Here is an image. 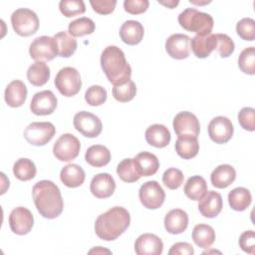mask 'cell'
Here are the masks:
<instances>
[{
  "label": "cell",
  "mask_w": 255,
  "mask_h": 255,
  "mask_svg": "<svg viewBox=\"0 0 255 255\" xmlns=\"http://www.w3.org/2000/svg\"><path fill=\"white\" fill-rule=\"evenodd\" d=\"M57 108V98L50 90L36 93L31 101L30 110L36 116H48Z\"/></svg>",
  "instance_id": "cell-15"
},
{
  "label": "cell",
  "mask_w": 255,
  "mask_h": 255,
  "mask_svg": "<svg viewBox=\"0 0 255 255\" xmlns=\"http://www.w3.org/2000/svg\"><path fill=\"white\" fill-rule=\"evenodd\" d=\"M236 32L241 39L253 41L255 39V21L248 17L241 19L236 24Z\"/></svg>",
  "instance_id": "cell-43"
},
{
  "label": "cell",
  "mask_w": 255,
  "mask_h": 255,
  "mask_svg": "<svg viewBox=\"0 0 255 255\" xmlns=\"http://www.w3.org/2000/svg\"><path fill=\"white\" fill-rule=\"evenodd\" d=\"M239 246L249 254H253L255 250V233L253 230L244 231L239 237Z\"/></svg>",
  "instance_id": "cell-48"
},
{
  "label": "cell",
  "mask_w": 255,
  "mask_h": 255,
  "mask_svg": "<svg viewBox=\"0 0 255 255\" xmlns=\"http://www.w3.org/2000/svg\"><path fill=\"white\" fill-rule=\"evenodd\" d=\"M11 24L14 31L22 37L31 36L39 29L37 14L28 8L16 9L11 15Z\"/></svg>",
  "instance_id": "cell-5"
},
{
  "label": "cell",
  "mask_w": 255,
  "mask_h": 255,
  "mask_svg": "<svg viewBox=\"0 0 255 255\" xmlns=\"http://www.w3.org/2000/svg\"><path fill=\"white\" fill-rule=\"evenodd\" d=\"M73 124L75 128L86 137H97L103 128L101 120L94 114L82 111L74 116Z\"/></svg>",
  "instance_id": "cell-11"
},
{
  "label": "cell",
  "mask_w": 255,
  "mask_h": 255,
  "mask_svg": "<svg viewBox=\"0 0 255 255\" xmlns=\"http://www.w3.org/2000/svg\"><path fill=\"white\" fill-rule=\"evenodd\" d=\"M197 207L202 216L207 218H214L222 210V197L220 193L214 190H209L199 200Z\"/></svg>",
  "instance_id": "cell-19"
},
{
  "label": "cell",
  "mask_w": 255,
  "mask_h": 255,
  "mask_svg": "<svg viewBox=\"0 0 255 255\" xmlns=\"http://www.w3.org/2000/svg\"><path fill=\"white\" fill-rule=\"evenodd\" d=\"M148 5L149 2L147 0H125L124 2L125 11L132 15H138L145 12Z\"/></svg>",
  "instance_id": "cell-47"
},
{
  "label": "cell",
  "mask_w": 255,
  "mask_h": 255,
  "mask_svg": "<svg viewBox=\"0 0 255 255\" xmlns=\"http://www.w3.org/2000/svg\"><path fill=\"white\" fill-rule=\"evenodd\" d=\"M172 126L177 136L192 135L197 137L200 131V124L196 116L187 111L178 113L173 119Z\"/></svg>",
  "instance_id": "cell-14"
},
{
  "label": "cell",
  "mask_w": 255,
  "mask_h": 255,
  "mask_svg": "<svg viewBox=\"0 0 255 255\" xmlns=\"http://www.w3.org/2000/svg\"><path fill=\"white\" fill-rule=\"evenodd\" d=\"M216 37V50L221 58L229 57L235 49L233 40L226 34H215Z\"/></svg>",
  "instance_id": "cell-44"
},
{
  "label": "cell",
  "mask_w": 255,
  "mask_h": 255,
  "mask_svg": "<svg viewBox=\"0 0 255 255\" xmlns=\"http://www.w3.org/2000/svg\"><path fill=\"white\" fill-rule=\"evenodd\" d=\"M29 54L36 62L52 61L58 55L57 42L54 37H37L29 47Z\"/></svg>",
  "instance_id": "cell-8"
},
{
  "label": "cell",
  "mask_w": 255,
  "mask_h": 255,
  "mask_svg": "<svg viewBox=\"0 0 255 255\" xmlns=\"http://www.w3.org/2000/svg\"><path fill=\"white\" fill-rule=\"evenodd\" d=\"M80 149V140L72 133H64L54 143L53 153L61 161H72L79 155Z\"/></svg>",
  "instance_id": "cell-9"
},
{
  "label": "cell",
  "mask_w": 255,
  "mask_h": 255,
  "mask_svg": "<svg viewBox=\"0 0 255 255\" xmlns=\"http://www.w3.org/2000/svg\"><path fill=\"white\" fill-rule=\"evenodd\" d=\"M238 67L243 73L247 75L255 74V48L254 47L245 48L240 53L238 58Z\"/></svg>",
  "instance_id": "cell-39"
},
{
  "label": "cell",
  "mask_w": 255,
  "mask_h": 255,
  "mask_svg": "<svg viewBox=\"0 0 255 255\" xmlns=\"http://www.w3.org/2000/svg\"><path fill=\"white\" fill-rule=\"evenodd\" d=\"M158 3L161 4V5H163V6H166L167 8L172 9V8H174L175 6L178 5L179 1H178V0H175V1H174V0H171V1H159V0H158Z\"/></svg>",
  "instance_id": "cell-50"
},
{
  "label": "cell",
  "mask_w": 255,
  "mask_h": 255,
  "mask_svg": "<svg viewBox=\"0 0 255 255\" xmlns=\"http://www.w3.org/2000/svg\"><path fill=\"white\" fill-rule=\"evenodd\" d=\"M170 132L163 125L154 124L149 126L145 130L146 142L156 148L165 147L170 142Z\"/></svg>",
  "instance_id": "cell-22"
},
{
  "label": "cell",
  "mask_w": 255,
  "mask_h": 255,
  "mask_svg": "<svg viewBox=\"0 0 255 255\" xmlns=\"http://www.w3.org/2000/svg\"><path fill=\"white\" fill-rule=\"evenodd\" d=\"M188 226L187 213L179 208L171 209L164 217V227L170 234H180L186 230Z\"/></svg>",
  "instance_id": "cell-21"
},
{
  "label": "cell",
  "mask_w": 255,
  "mask_h": 255,
  "mask_svg": "<svg viewBox=\"0 0 255 255\" xmlns=\"http://www.w3.org/2000/svg\"><path fill=\"white\" fill-rule=\"evenodd\" d=\"M85 159L90 165L94 167H102L110 162L111 152L105 145L94 144L87 149Z\"/></svg>",
  "instance_id": "cell-29"
},
{
  "label": "cell",
  "mask_w": 255,
  "mask_h": 255,
  "mask_svg": "<svg viewBox=\"0 0 255 255\" xmlns=\"http://www.w3.org/2000/svg\"><path fill=\"white\" fill-rule=\"evenodd\" d=\"M107 90L99 85H93L85 93L86 102L93 107L101 106L107 101Z\"/></svg>",
  "instance_id": "cell-41"
},
{
  "label": "cell",
  "mask_w": 255,
  "mask_h": 255,
  "mask_svg": "<svg viewBox=\"0 0 255 255\" xmlns=\"http://www.w3.org/2000/svg\"><path fill=\"white\" fill-rule=\"evenodd\" d=\"M236 171L230 164H220L213 169L210 175V180L216 188H226L234 182Z\"/></svg>",
  "instance_id": "cell-27"
},
{
  "label": "cell",
  "mask_w": 255,
  "mask_h": 255,
  "mask_svg": "<svg viewBox=\"0 0 255 255\" xmlns=\"http://www.w3.org/2000/svg\"><path fill=\"white\" fill-rule=\"evenodd\" d=\"M60 178L66 186L75 188L81 186L84 183L86 173L80 165L76 163H69L61 169Z\"/></svg>",
  "instance_id": "cell-26"
},
{
  "label": "cell",
  "mask_w": 255,
  "mask_h": 255,
  "mask_svg": "<svg viewBox=\"0 0 255 255\" xmlns=\"http://www.w3.org/2000/svg\"><path fill=\"white\" fill-rule=\"evenodd\" d=\"M140 176H150L156 173L159 168V160L155 154L148 151H141L133 158Z\"/></svg>",
  "instance_id": "cell-25"
},
{
  "label": "cell",
  "mask_w": 255,
  "mask_h": 255,
  "mask_svg": "<svg viewBox=\"0 0 255 255\" xmlns=\"http://www.w3.org/2000/svg\"><path fill=\"white\" fill-rule=\"evenodd\" d=\"M37 172L35 163L25 157H21L14 162L13 165V173L16 178L21 181H28L35 177Z\"/></svg>",
  "instance_id": "cell-35"
},
{
  "label": "cell",
  "mask_w": 255,
  "mask_h": 255,
  "mask_svg": "<svg viewBox=\"0 0 255 255\" xmlns=\"http://www.w3.org/2000/svg\"><path fill=\"white\" fill-rule=\"evenodd\" d=\"M33 225L34 217L28 208L18 206L11 211L9 215V226L15 234L25 235L31 231Z\"/></svg>",
  "instance_id": "cell-13"
},
{
  "label": "cell",
  "mask_w": 255,
  "mask_h": 255,
  "mask_svg": "<svg viewBox=\"0 0 255 255\" xmlns=\"http://www.w3.org/2000/svg\"><path fill=\"white\" fill-rule=\"evenodd\" d=\"M117 173L123 181L128 183L135 182L141 177L137 171L133 158L123 159L117 166Z\"/></svg>",
  "instance_id": "cell-36"
},
{
  "label": "cell",
  "mask_w": 255,
  "mask_h": 255,
  "mask_svg": "<svg viewBox=\"0 0 255 255\" xmlns=\"http://www.w3.org/2000/svg\"><path fill=\"white\" fill-rule=\"evenodd\" d=\"M167 54L176 60L186 59L190 54V38L185 34H172L165 41Z\"/></svg>",
  "instance_id": "cell-16"
},
{
  "label": "cell",
  "mask_w": 255,
  "mask_h": 255,
  "mask_svg": "<svg viewBox=\"0 0 255 255\" xmlns=\"http://www.w3.org/2000/svg\"><path fill=\"white\" fill-rule=\"evenodd\" d=\"M101 67L108 80L114 85H122L130 80L131 68L125 53L117 46H108L101 55Z\"/></svg>",
  "instance_id": "cell-3"
},
{
  "label": "cell",
  "mask_w": 255,
  "mask_h": 255,
  "mask_svg": "<svg viewBox=\"0 0 255 255\" xmlns=\"http://www.w3.org/2000/svg\"><path fill=\"white\" fill-rule=\"evenodd\" d=\"M96 25L94 21L88 17L78 18L68 26V32L73 37H82L85 35H90L95 31Z\"/></svg>",
  "instance_id": "cell-37"
},
{
  "label": "cell",
  "mask_w": 255,
  "mask_h": 255,
  "mask_svg": "<svg viewBox=\"0 0 255 255\" xmlns=\"http://www.w3.org/2000/svg\"><path fill=\"white\" fill-rule=\"evenodd\" d=\"M190 47L193 54L199 58H207L210 53L216 49V37L215 34H208L204 36H194L190 39Z\"/></svg>",
  "instance_id": "cell-24"
},
{
  "label": "cell",
  "mask_w": 255,
  "mask_h": 255,
  "mask_svg": "<svg viewBox=\"0 0 255 255\" xmlns=\"http://www.w3.org/2000/svg\"><path fill=\"white\" fill-rule=\"evenodd\" d=\"M251 201V193L245 187H236L228 193V202L233 210L243 211L249 207Z\"/></svg>",
  "instance_id": "cell-33"
},
{
  "label": "cell",
  "mask_w": 255,
  "mask_h": 255,
  "mask_svg": "<svg viewBox=\"0 0 255 255\" xmlns=\"http://www.w3.org/2000/svg\"><path fill=\"white\" fill-rule=\"evenodd\" d=\"M116 189V182L109 173L102 172L96 174L90 184V190L97 198H108L112 196Z\"/></svg>",
  "instance_id": "cell-18"
},
{
  "label": "cell",
  "mask_w": 255,
  "mask_h": 255,
  "mask_svg": "<svg viewBox=\"0 0 255 255\" xmlns=\"http://www.w3.org/2000/svg\"><path fill=\"white\" fill-rule=\"evenodd\" d=\"M179 25L186 31L193 32L198 36L211 33L214 25L211 15L200 12L195 8H186L178 15Z\"/></svg>",
  "instance_id": "cell-4"
},
{
  "label": "cell",
  "mask_w": 255,
  "mask_h": 255,
  "mask_svg": "<svg viewBox=\"0 0 255 255\" xmlns=\"http://www.w3.org/2000/svg\"><path fill=\"white\" fill-rule=\"evenodd\" d=\"M208 135L215 143H226L233 135L234 128L231 121L223 116L213 118L208 125Z\"/></svg>",
  "instance_id": "cell-12"
},
{
  "label": "cell",
  "mask_w": 255,
  "mask_h": 255,
  "mask_svg": "<svg viewBox=\"0 0 255 255\" xmlns=\"http://www.w3.org/2000/svg\"><path fill=\"white\" fill-rule=\"evenodd\" d=\"M190 3H193V4H197V5H203V4H208L210 3V1H204V2H200V1H194V0H189Z\"/></svg>",
  "instance_id": "cell-52"
},
{
  "label": "cell",
  "mask_w": 255,
  "mask_h": 255,
  "mask_svg": "<svg viewBox=\"0 0 255 255\" xmlns=\"http://www.w3.org/2000/svg\"><path fill=\"white\" fill-rule=\"evenodd\" d=\"M54 84L58 91L65 97L77 95L82 88L81 75L73 67H64L56 75Z\"/></svg>",
  "instance_id": "cell-6"
},
{
  "label": "cell",
  "mask_w": 255,
  "mask_h": 255,
  "mask_svg": "<svg viewBox=\"0 0 255 255\" xmlns=\"http://www.w3.org/2000/svg\"><path fill=\"white\" fill-rule=\"evenodd\" d=\"M59 9L65 17L70 18L85 13L86 6L82 0H62L59 3Z\"/></svg>",
  "instance_id": "cell-40"
},
{
  "label": "cell",
  "mask_w": 255,
  "mask_h": 255,
  "mask_svg": "<svg viewBox=\"0 0 255 255\" xmlns=\"http://www.w3.org/2000/svg\"><path fill=\"white\" fill-rule=\"evenodd\" d=\"M56 133L55 126L50 122H35L24 129L25 139L36 146L45 145Z\"/></svg>",
  "instance_id": "cell-7"
},
{
  "label": "cell",
  "mask_w": 255,
  "mask_h": 255,
  "mask_svg": "<svg viewBox=\"0 0 255 255\" xmlns=\"http://www.w3.org/2000/svg\"><path fill=\"white\" fill-rule=\"evenodd\" d=\"M238 122L241 128L248 131L255 130V110L250 107H244L238 113Z\"/></svg>",
  "instance_id": "cell-45"
},
{
  "label": "cell",
  "mask_w": 255,
  "mask_h": 255,
  "mask_svg": "<svg viewBox=\"0 0 255 255\" xmlns=\"http://www.w3.org/2000/svg\"><path fill=\"white\" fill-rule=\"evenodd\" d=\"M136 94L135 84L129 80L125 84L114 86L113 88V96L114 98L121 103H127L131 101Z\"/></svg>",
  "instance_id": "cell-38"
},
{
  "label": "cell",
  "mask_w": 255,
  "mask_h": 255,
  "mask_svg": "<svg viewBox=\"0 0 255 255\" xmlns=\"http://www.w3.org/2000/svg\"><path fill=\"white\" fill-rule=\"evenodd\" d=\"M144 35L143 26L135 20L126 21L120 29V37L122 41L128 45H136L141 42Z\"/></svg>",
  "instance_id": "cell-23"
},
{
  "label": "cell",
  "mask_w": 255,
  "mask_h": 255,
  "mask_svg": "<svg viewBox=\"0 0 255 255\" xmlns=\"http://www.w3.org/2000/svg\"><path fill=\"white\" fill-rule=\"evenodd\" d=\"M27 94L26 85L20 80H14L10 82L5 89V102L11 108L21 107L27 99Z\"/></svg>",
  "instance_id": "cell-20"
},
{
  "label": "cell",
  "mask_w": 255,
  "mask_h": 255,
  "mask_svg": "<svg viewBox=\"0 0 255 255\" xmlns=\"http://www.w3.org/2000/svg\"><path fill=\"white\" fill-rule=\"evenodd\" d=\"M129 223V212L122 206H115L99 215L95 222V232L100 239L113 241L128 229Z\"/></svg>",
  "instance_id": "cell-2"
},
{
  "label": "cell",
  "mask_w": 255,
  "mask_h": 255,
  "mask_svg": "<svg viewBox=\"0 0 255 255\" xmlns=\"http://www.w3.org/2000/svg\"><path fill=\"white\" fill-rule=\"evenodd\" d=\"M175 151L183 159H191L199 151L197 137L192 135L178 136L175 141Z\"/></svg>",
  "instance_id": "cell-28"
},
{
  "label": "cell",
  "mask_w": 255,
  "mask_h": 255,
  "mask_svg": "<svg viewBox=\"0 0 255 255\" xmlns=\"http://www.w3.org/2000/svg\"><path fill=\"white\" fill-rule=\"evenodd\" d=\"M183 191L191 200L199 201L207 192V183L200 175H193L187 179L184 184Z\"/></svg>",
  "instance_id": "cell-31"
},
{
  "label": "cell",
  "mask_w": 255,
  "mask_h": 255,
  "mask_svg": "<svg viewBox=\"0 0 255 255\" xmlns=\"http://www.w3.org/2000/svg\"><path fill=\"white\" fill-rule=\"evenodd\" d=\"M184 175L182 171L175 167H170L166 169L162 174V182L169 189H177L183 183Z\"/></svg>",
  "instance_id": "cell-42"
},
{
  "label": "cell",
  "mask_w": 255,
  "mask_h": 255,
  "mask_svg": "<svg viewBox=\"0 0 255 255\" xmlns=\"http://www.w3.org/2000/svg\"><path fill=\"white\" fill-rule=\"evenodd\" d=\"M138 197L145 208L157 209L164 202L165 192L157 181L149 180L140 186L138 190Z\"/></svg>",
  "instance_id": "cell-10"
},
{
  "label": "cell",
  "mask_w": 255,
  "mask_h": 255,
  "mask_svg": "<svg viewBox=\"0 0 255 255\" xmlns=\"http://www.w3.org/2000/svg\"><path fill=\"white\" fill-rule=\"evenodd\" d=\"M54 39L58 46V55L63 58L71 57L77 50L76 39L69 34L67 31H61L54 35Z\"/></svg>",
  "instance_id": "cell-34"
},
{
  "label": "cell",
  "mask_w": 255,
  "mask_h": 255,
  "mask_svg": "<svg viewBox=\"0 0 255 255\" xmlns=\"http://www.w3.org/2000/svg\"><path fill=\"white\" fill-rule=\"evenodd\" d=\"M162 250L163 243L155 234H141L134 242V251L137 255H160Z\"/></svg>",
  "instance_id": "cell-17"
},
{
  "label": "cell",
  "mask_w": 255,
  "mask_h": 255,
  "mask_svg": "<svg viewBox=\"0 0 255 255\" xmlns=\"http://www.w3.org/2000/svg\"><path fill=\"white\" fill-rule=\"evenodd\" d=\"M192 240L198 247L208 249L215 241V231L208 224H197L192 230Z\"/></svg>",
  "instance_id": "cell-30"
},
{
  "label": "cell",
  "mask_w": 255,
  "mask_h": 255,
  "mask_svg": "<svg viewBox=\"0 0 255 255\" xmlns=\"http://www.w3.org/2000/svg\"><path fill=\"white\" fill-rule=\"evenodd\" d=\"M93 252H96V253H98V252H108V253H110V251L109 250H103V249H101V247L99 246L98 248H95V249H92L89 253H93Z\"/></svg>",
  "instance_id": "cell-51"
},
{
  "label": "cell",
  "mask_w": 255,
  "mask_h": 255,
  "mask_svg": "<svg viewBox=\"0 0 255 255\" xmlns=\"http://www.w3.org/2000/svg\"><path fill=\"white\" fill-rule=\"evenodd\" d=\"M32 196L38 212L45 218L58 217L64 208L59 187L51 180H40L32 189Z\"/></svg>",
  "instance_id": "cell-1"
},
{
  "label": "cell",
  "mask_w": 255,
  "mask_h": 255,
  "mask_svg": "<svg viewBox=\"0 0 255 255\" xmlns=\"http://www.w3.org/2000/svg\"><path fill=\"white\" fill-rule=\"evenodd\" d=\"M27 79L33 86L45 85L50 79V68L44 62H35L27 70Z\"/></svg>",
  "instance_id": "cell-32"
},
{
  "label": "cell",
  "mask_w": 255,
  "mask_h": 255,
  "mask_svg": "<svg viewBox=\"0 0 255 255\" xmlns=\"http://www.w3.org/2000/svg\"><path fill=\"white\" fill-rule=\"evenodd\" d=\"M90 4L95 12L101 15L111 14L117 5L116 0H91Z\"/></svg>",
  "instance_id": "cell-46"
},
{
  "label": "cell",
  "mask_w": 255,
  "mask_h": 255,
  "mask_svg": "<svg viewBox=\"0 0 255 255\" xmlns=\"http://www.w3.org/2000/svg\"><path fill=\"white\" fill-rule=\"evenodd\" d=\"M193 253L192 245L187 242H176L168 251V255H192Z\"/></svg>",
  "instance_id": "cell-49"
}]
</instances>
